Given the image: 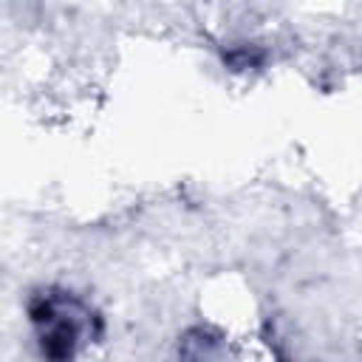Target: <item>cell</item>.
Instances as JSON below:
<instances>
[{"mask_svg":"<svg viewBox=\"0 0 362 362\" xmlns=\"http://www.w3.org/2000/svg\"><path fill=\"white\" fill-rule=\"evenodd\" d=\"M37 339L42 351L54 359H65L76 354L82 339L96 337V317L93 311L71 291H40L28 305Z\"/></svg>","mask_w":362,"mask_h":362,"instance_id":"6da1fadb","label":"cell"}]
</instances>
